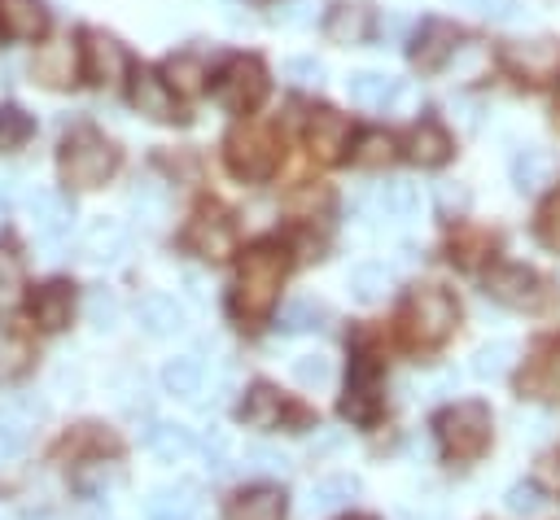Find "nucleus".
I'll use <instances>...</instances> for the list:
<instances>
[{"instance_id":"obj_1","label":"nucleus","mask_w":560,"mask_h":520,"mask_svg":"<svg viewBox=\"0 0 560 520\" xmlns=\"http://www.w3.org/2000/svg\"><path fill=\"white\" fill-rule=\"evenodd\" d=\"M284 271H289V258H284L280 245H271V240L249 245V249L241 253V262H236V288H232L236 310L249 315V319L267 315V310L276 306V297H280Z\"/></svg>"},{"instance_id":"obj_2","label":"nucleus","mask_w":560,"mask_h":520,"mask_svg":"<svg viewBox=\"0 0 560 520\" xmlns=\"http://www.w3.org/2000/svg\"><path fill=\"white\" fill-rule=\"evenodd\" d=\"M57 170H61V184H70V188H101L118 170V149L96 127H74L61 140Z\"/></svg>"},{"instance_id":"obj_3","label":"nucleus","mask_w":560,"mask_h":520,"mask_svg":"<svg viewBox=\"0 0 560 520\" xmlns=\"http://www.w3.org/2000/svg\"><path fill=\"white\" fill-rule=\"evenodd\" d=\"M459 319V302L442 288V284H416L407 293V310H402V323H407V336L416 345H438L451 336Z\"/></svg>"},{"instance_id":"obj_4","label":"nucleus","mask_w":560,"mask_h":520,"mask_svg":"<svg viewBox=\"0 0 560 520\" xmlns=\"http://www.w3.org/2000/svg\"><path fill=\"white\" fill-rule=\"evenodd\" d=\"M223 157L232 166V175L241 179H267L280 162V149H276V135L262 127V122H236L223 140Z\"/></svg>"},{"instance_id":"obj_5","label":"nucleus","mask_w":560,"mask_h":520,"mask_svg":"<svg viewBox=\"0 0 560 520\" xmlns=\"http://www.w3.org/2000/svg\"><path fill=\"white\" fill-rule=\"evenodd\" d=\"M438 441L451 459H477L490 446V411L481 402H455L438 415Z\"/></svg>"},{"instance_id":"obj_6","label":"nucleus","mask_w":560,"mask_h":520,"mask_svg":"<svg viewBox=\"0 0 560 520\" xmlns=\"http://www.w3.org/2000/svg\"><path fill=\"white\" fill-rule=\"evenodd\" d=\"M184 245L197 258H206V262L232 258L236 253V227H232L228 210L223 205H197L192 218H188V227H184Z\"/></svg>"},{"instance_id":"obj_7","label":"nucleus","mask_w":560,"mask_h":520,"mask_svg":"<svg viewBox=\"0 0 560 520\" xmlns=\"http://www.w3.org/2000/svg\"><path fill=\"white\" fill-rule=\"evenodd\" d=\"M214 96H219V105L232 109V114L258 109L262 96H267V66H262L258 57H236V61H228V70H223L219 83H214Z\"/></svg>"},{"instance_id":"obj_8","label":"nucleus","mask_w":560,"mask_h":520,"mask_svg":"<svg viewBox=\"0 0 560 520\" xmlns=\"http://www.w3.org/2000/svg\"><path fill=\"white\" fill-rule=\"evenodd\" d=\"M486 293L512 310H538L547 302V284L538 271L521 267V262H499L486 271Z\"/></svg>"},{"instance_id":"obj_9","label":"nucleus","mask_w":560,"mask_h":520,"mask_svg":"<svg viewBox=\"0 0 560 520\" xmlns=\"http://www.w3.org/2000/svg\"><path fill=\"white\" fill-rule=\"evenodd\" d=\"M83 70L92 83L101 87H114L122 74H127V48L109 35V31H83Z\"/></svg>"},{"instance_id":"obj_10","label":"nucleus","mask_w":560,"mask_h":520,"mask_svg":"<svg viewBox=\"0 0 560 520\" xmlns=\"http://www.w3.org/2000/svg\"><path fill=\"white\" fill-rule=\"evenodd\" d=\"M302 135H306V149H311L319 162H341V153H346V144H350V122H346V114H337L332 105H319V109H311Z\"/></svg>"},{"instance_id":"obj_11","label":"nucleus","mask_w":560,"mask_h":520,"mask_svg":"<svg viewBox=\"0 0 560 520\" xmlns=\"http://www.w3.org/2000/svg\"><path fill=\"white\" fill-rule=\"evenodd\" d=\"M503 66L516 70L521 79H556L560 74V44L556 39H516V44H503Z\"/></svg>"},{"instance_id":"obj_12","label":"nucleus","mask_w":560,"mask_h":520,"mask_svg":"<svg viewBox=\"0 0 560 520\" xmlns=\"http://www.w3.org/2000/svg\"><path fill=\"white\" fill-rule=\"evenodd\" d=\"M451 52H459V31H455L451 22H442V17L420 22V31H416V39H411V66L424 70V74H433V70L446 66Z\"/></svg>"},{"instance_id":"obj_13","label":"nucleus","mask_w":560,"mask_h":520,"mask_svg":"<svg viewBox=\"0 0 560 520\" xmlns=\"http://www.w3.org/2000/svg\"><path fill=\"white\" fill-rule=\"evenodd\" d=\"M372 9L368 4H354V0H337L328 13H324V35L328 44H341V48H354V44H368L372 39Z\"/></svg>"},{"instance_id":"obj_14","label":"nucleus","mask_w":560,"mask_h":520,"mask_svg":"<svg viewBox=\"0 0 560 520\" xmlns=\"http://www.w3.org/2000/svg\"><path fill=\"white\" fill-rule=\"evenodd\" d=\"M127 245H131L127 227H122L118 218H109V214H96V218L83 227V236H79V253H83L88 262H118V258L127 253Z\"/></svg>"},{"instance_id":"obj_15","label":"nucleus","mask_w":560,"mask_h":520,"mask_svg":"<svg viewBox=\"0 0 560 520\" xmlns=\"http://www.w3.org/2000/svg\"><path fill=\"white\" fill-rule=\"evenodd\" d=\"M70 315H74V288L66 280H48V284H39L31 293V319H35V328L61 332L70 323Z\"/></svg>"},{"instance_id":"obj_16","label":"nucleus","mask_w":560,"mask_h":520,"mask_svg":"<svg viewBox=\"0 0 560 520\" xmlns=\"http://www.w3.org/2000/svg\"><path fill=\"white\" fill-rule=\"evenodd\" d=\"M131 105H136L144 118H153V122H171V118H179V109H175V92H171L166 79L153 74V70H136V74H131Z\"/></svg>"},{"instance_id":"obj_17","label":"nucleus","mask_w":560,"mask_h":520,"mask_svg":"<svg viewBox=\"0 0 560 520\" xmlns=\"http://www.w3.org/2000/svg\"><path fill=\"white\" fill-rule=\"evenodd\" d=\"M26 210H31L35 232H39L44 240H52V245H57V240L70 232L74 210H70V201H66L61 192H52V188H35V192H26Z\"/></svg>"},{"instance_id":"obj_18","label":"nucleus","mask_w":560,"mask_h":520,"mask_svg":"<svg viewBox=\"0 0 560 520\" xmlns=\"http://www.w3.org/2000/svg\"><path fill=\"white\" fill-rule=\"evenodd\" d=\"M451 131L438 122V118H420L416 127H411V135H407V157L416 162V166H442L446 157H451Z\"/></svg>"},{"instance_id":"obj_19","label":"nucleus","mask_w":560,"mask_h":520,"mask_svg":"<svg viewBox=\"0 0 560 520\" xmlns=\"http://www.w3.org/2000/svg\"><path fill=\"white\" fill-rule=\"evenodd\" d=\"M31 74H35V83H44V87H66V83L74 79V48H70V39H52V44L35 48Z\"/></svg>"},{"instance_id":"obj_20","label":"nucleus","mask_w":560,"mask_h":520,"mask_svg":"<svg viewBox=\"0 0 560 520\" xmlns=\"http://www.w3.org/2000/svg\"><path fill=\"white\" fill-rule=\"evenodd\" d=\"M346 92H350V101L363 105V109H385V105L398 101L402 83L389 79V74H381V70H354V74L346 79Z\"/></svg>"},{"instance_id":"obj_21","label":"nucleus","mask_w":560,"mask_h":520,"mask_svg":"<svg viewBox=\"0 0 560 520\" xmlns=\"http://www.w3.org/2000/svg\"><path fill=\"white\" fill-rule=\"evenodd\" d=\"M136 315H140V328L149 336H175V332H184V306L175 297H166V293H144L140 306H136Z\"/></svg>"},{"instance_id":"obj_22","label":"nucleus","mask_w":560,"mask_h":520,"mask_svg":"<svg viewBox=\"0 0 560 520\" xmlns=\"http://www.w3.org/2000/svg\"><path fill=\"white\" fill-rule=\"evenodd\" d=\"M0 26L13 39H39L48 31V9L39 0H0Z\"/></svg>"},{"instance_id":"obj_23","label":"nucleus","mask_w":560,"mask_h":520,"mask_svg":"<svg viewBox=\"0 0 560 520\" xmlns=\"http://www.w3.org/2000/svg\"><path fill=\"white\" fill-rule=\"evenodd\" d=\"M551 175H556V157H551L547 149L525 144V149L512 157V184H516V192H542V188L551 184Z\"/></svg>"},{"instance_id":"obj_24","label":"nucleus","mask_w":560,"mask_h":520,"mask_svg":"<svg viewBox=\"0 0 560 520\" xmlns=\"http://www.w3.org/2000/svg\"><path fill=\"white\" fill-rule=\"evenodd\" d=\"M280 415H284V402H280V393H276L267 380H258V385L245 389V402H241L245 428H276Z\"/></svg>"},{"instance_id":"obj_25","label":"nucleus","mask_w":560,"mask_h":520,"mask_svg":"<svg viewBox=\"0 0 560 520\" xmlns=\"http://www.w3.org/2000/svg\"><path fill=\"white\" fill-rule=\"evenodd\" d=\"M144 446L162 459V463H179L184 454H192V433L184 424H171V419H153L144 428Z\"/></svg>"},{"instance_id":"obj_26","label":"nucleus","mask_w":560,"mask_h":520,"mask_svg":"<svg viewBox=\"0 0 560 520\" xmlns=\"http://www.w3.org/2000/svg\"><path fill=\"white\" fill-rule=\"evenodd\" d=\"M232 520H284V494L276 485H254L232 503Z\"/></svg>"},{"instance_id":"obj_27","label":"nucleus","mask_w":560,"mask_h":520,"mask_svg":"<svg viewBox=\"0 0 560 520\" xmlns=\"http://www.w3.org/2000/svg\"><path fill=\"white\" fill-rule=\"evenodd\" d=\"M149 520H197V494L192 485H166L149 498Z\"/></svg>"},{"instance_id":"obj_28","label":"nucleus","mask_w":560,"mask_h":520,"mask_svg":"<svg viewBox=\"0 0 560 520\" xmlns=\"http://www.w3.org/2000/svg\"><path fill=\"white\" fill-rule=\"evenodd\" d=\"M162 79H166L171 92H179V96H197V92L206 87V66H201V57H192V52H175V57H166Z\"/></svg>"},{"instance_id":"obj_29","label":"nucleus","mask_w":560,"mask_h":520,"mask_svg":"<svg viewBox=\"0 0 560 520\" xmlns=\"http://www.w3.org/2000/svg\"><path fill=\"white\" fill-rule=\"evenodd\" d=\"M376 210H381L385 218H394V223H407V218L420 210L416 184H407V179H385V184L376 188Z\"/></svg>"},{"instance_id":"obj_30","label":"nucleus","mask_w":560,"mask_h":520,"mask_svg":"<svg viewBox=\"0 0 560 520\" xmlns=\"http://www.w3.org/2000/svg\"><path fill=\"white\" fill-rule=\"evenodd\" d=\"M376 406H381L376 380H372V371H359V376L350 380L346 398H341V415H346V419H354V424H368V419L376 415Z\"/></svg>"},{"instance_id":"obj_31","label":"nucleus","mask_w":560,"mask_h":520,"mask_svg":"<svg viewBox=\"0 0 560 520\" xmlns=\"http://www.w3.org/2000/svg\"><path fill=\"white\" fill-rule=\"evenodd\" d=\"M354 489H359V481H354V476H324V481H315V485H311V494H306V511H315V516L337 511L341 503H350V498H354Z\"/></svg>"},{"instance_id":"obj_32","label":"nucleus","mask_w":560,"mask_h":520,"mask_svg":"<svg viewBox=\"0 0 560 520\" xmlns=\"http://www.w3.org/2000/svg\"><path fill=\"white\" fill-rule=\"evenodd\" d=\"M385 293H389V271L381 262H359L350 271V297L354 302L376 306V302H385Z\"/></svg>"},{"instance_id":"obj_33","label":"nucleus","mask_w":560,"mask_h":520,"mask_svg":"<svg viewBox=\"0 0 560 520\" xmlns=\"http://www.w3.org/2000/svg\"><path fill=\"white\" fill-rule=\"evenodd\" d=\"M31 341L22 332H13L9 323H0V380H18L31 367Z\"/></svg>"},{"instance_id":"obj_34","label":"nucleus","mask_w":560,"mask_h":520,"mask_svg":"<svg viewBox=\"0 0 560 520\" xmlns=\"http://www.w3.org/2000/svg\"><path fill=\"white\" fill-rule=\"evenodd\" d=\"M512 363H516V345L512 341H486V345L472 350V376H481V380H499Z\"/></svg>"},{"instance_id":"obj_35","label":"nucleus","mask_w":560,"mask_h":520,"mask_svg":"<svg viewBox=\"0 0 560 520\" xmlns=\"http://www.w3.org/2000/svg\"><path fill=\"white\" fill-rule=\"evenodd\" d=\"M162 389L166 393H175V398H192L197 389H201V363L197 358H171L166 367H162Z\"/></svg>"},{"instance_id":"obj_36","label":"nucleus","mask_w":560,"mask_h":520,"mask_svg":"<svg viewBox=\"0 0 560 520\" xmlns=\"http://www.w3.org/2000/svg\"><path fill=\"white\" fill-rule=\"evenodd\" d=\"M118 297H114V288H105V284H96V288H88V297H83V315H88V323L96 328V332H109V328H118Z\"/></svg>"},{"instance_id":"obj_37","label":"nucleus","mask_w":560,"mask_h":520,"mask_svg":"<svg viewBox=\"0 0 560 520\" xmlns=\"http://www.w3.org/2000/svg\"><path fill=\"white\" fill-rule=\"evenodd\" d=\"M319 319H324V306H319L315 297H298V302H289V306L280 310L276 328H280L284 336H298V332H311V328H319Z\"/></svg>"},{"instance_id":"obj_38","label":"nucleus","mask_w":560,"mask_h":520,"mask_svg":"<svg viewBox=\"0 0 560 520\" xmlns=\"http://www.w3.org/2000/svg\"><path fill=\"white\" fill-rule=\"evenodd\" d=\"M22 280H26V258H22L18 240H13V236H4V240H0V297H4V302H9V297H18Z\"/></svg>"},{"instance_id":"obj_39","label":"nucleus","mask_w":560,"mask_h":520,"mask_svg":"<svg viewBox=\"0 0 560 520\" xmlns=\"http://www.w3.org/2000/svg\"><path fill=\"white\" fill-rule=\"evenodd\" d=\"M31 135H35L31 114H26V109H18V105H0V153L22 149Z\"/></svg>"},{"instance_id":"obj_40","label":"nucleus","mask_w":560,"mask_h":520,"mask_svg":"<svg viewBox=\"0 0 560 520\" xmlns=\"http://www.w3.org/2000/svg\"><path fill=\"white\" fill-rule=\"evenodd\" d=\"M127 205H131V214L140 218V223H162L166 218V188H158V184H136L131 188V197H127Z\"/></svg>"},{"instance_id":"obj_41","label":"nucleus","mask_w":560,"mask_h":520,"mask_svg":"<svg viewBox=\"0 0 560 520\" xmlns=\"http://www.w3.org/2000/svg\"><path fill=\"white\" fill-rule=\"evenodd\" d=\"M332 358L328 354H302V358H293V380L302 385V389H328L332 385Z\"/></svg>"},{"instance_id":"obj_42","label":"nucleus","mask_w":560,"mask_h":520,"mask_svg":"<svg viewBox=\"0 0 560 520\" xmlns=\"http://www.w3.org/2000/svg\"><path fill=\"white\" fill-rule=\"evenodd\" d=\"M354 162H359V166H385V162H394V140H389V131H363V135L354 140Z\"/></svg>"},{"instance_id":"obj_43","label":"nucleus","mask_w":560,"mask_h":520,"mask_svg":"<svg viewBox=\"0 0 560 520\" xmlns=\"http://www.w3.org/2000/svg\"><path fill=\"white\" fill-rule=\"evenodd\" d=\"M280 74H284L289 83H298V87H319V83H324V66H319L315 57H284Z\"/></svg>"},{"instance_id":"obj_44","label":"nucleus","mask_w":560,"mask_h":520,"mask_svg":"<svg viewBox=\"0 0 560 520\" xmlns=\"http://www.w3.org/2000/svg\"><path fill=\"white\" fill-rule=\"evenodd\" d=\"M503 507H508L512 516H538V511H542V498H538V485H525V481H516V485H508V494H503Z\"/></svg>"},{"instance_id":"obj_45","label":"nucleus","mask_w":560,"mask_h":520,"mask_svg":"<svg viewBox=\"0 0 560 520\" xmlns=\"http://www.w3.org/2000/svg\"><path fill=\"white\" fill-rule=\"evenodd\" d=\"M534 232H538V240H542L551 253H560V197H551V201L538 210Z\"/></svg>"},{"instance_id":"obj_46","label":"nucleus","mask_w":560,"mask_h":520,"mask_svg":"<svg viewBox=\"0 0 560 520\" xmlns=\"http://www.w3.org/2000/svg\"><path fill=\"white\" fill-rule=\"evenodd\" d=\"M245 468H254V472H271V476H284V472H289V459H284L280 450H271V446H249V450H245Z\"/></svg>"},{"instance_id":"obj_47","label":"nucleus","mask_w":560,"mask_h":520,"mask_svg":"<svg viewBox=\"0 0 560 520\" xmlns=\"http://www.w3.org/2000/svg\"><path fill=\"white\" fill-rule=\"evenodd\" d=\"M534 481H538V489L560 494V454H542V459L534 463Z\"/></svg>"},{"instance_id":"obj_48","label":"nucleus","mask_w":560,"mask_h":520,"mask_svg":"<svg viewBox=\"0 0 560 520\" xmlns=\"http://www.w3.org/2000/svg\"><path fill=\"white\" fill-rule=\"evenodd\" d=\"M455 4H464V9H472L481 17H490V22H508L512 9H516V0H455Z\"/></svg>"},{"instance_id":"obj_49","label":"nucleus","mask_w":560,"mask_h":520,"mask_svg":"<svg viewBox=\"0 0 560 520\" xmlns=\"http://www.w3.org/2000/svg\"><path fill=\"white\" fill-rule=\"evenodd\" d=\"M438 210H442V214H464V210H468V188H459V184H438Z\"/></svg>"},{"instance_id":"obj_50","label":"nucleus","mask_w":560,"mask_h":520,"mask_svg":"<svg viewBox=\"0 0 560 520\" xmlns=\"http://www.w3.org/2000/svg\"><path fill=\"white\" fill-rule=\"evenodd\" d=\"M201 454H206L210 468H223V459H228V437H223L219 428H210V433L201 437Z\"/></svg>"},{"instance_id":"obj_51","label":"nucleus","mask_w":560,"mask_h":520,"mask_svg":"<svg viewBox=\"0 0 560 520\" xmlns=\"http://www.w3.org/2000/svg\"><path fill=\"white\" fill-rule=\"evenodd\" d=\"M459 249H464V253H459V262H472V258H477V249H486V236H481V232H468V240H464Z\"/></svg>"},{"instance_id":"obj_52","label":"nucleus","mask_w":560,"mask_h":520,"mask_svg":"<svg viewBox=\"0 0 560 520\" xmlns=\"http://www.w3.org/2000/svg\"><path fill=\"white\" fill-rule=\"evenodd\" d=\"M280 17H284V22H306V17H311V0H293Z\"/></svg>"},{"instance_id":"obj_53","label":"nucleus","mask_w":560,"mask_h":520,"mask_svg":"<svg viewBox=\"0 0 560 520\" xmlns=\"http://www.w3.org/2000/svg\"><path fill=\"white\" fill-rule=\"evenodd\" d=\"M337 441H341V437H337V433H324V437H319V441H311V454H324V450H332V446H337Z\"/></svg>"},{"instance_id":"obj_54","label":"nucleus","mask_w":560,"mask_h":520,"mask_svg":"<svg viewBox=\"0 0 560 520\" xmlns=\"http://www.w3.org/2000/svg\"><path fill=\"white\" fill-rule=\"evenodd\" d=\"M350 520H372V516H350Z\"/></svg>"}]
</instances>
